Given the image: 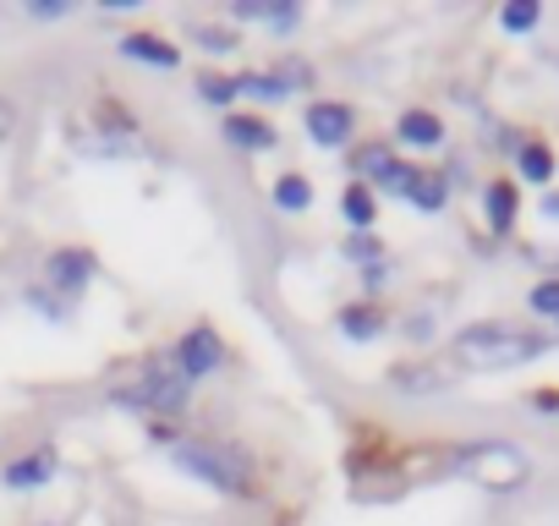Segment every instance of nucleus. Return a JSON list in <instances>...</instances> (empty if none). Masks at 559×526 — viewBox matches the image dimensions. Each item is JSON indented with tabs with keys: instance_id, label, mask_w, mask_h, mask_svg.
<instances>
[{
	"instance_id": "f257e3e1",
	"label": "nucleus",
	"mask_w": 559,
	"mask_h": 526,
	"mask_svg": "<svg viewBox=\"0 0 559 526\" xmlns=\"http://www.w3.org/2000/svg\"><path fill=\"white\" fill-rule=\"evenodd\" d=\"M170 466L187 471L192 482H203L219 499H258V466L236 439H176L170 444Z\"/></svg>"
},
{
	"instance_id": "f03ea898",
	"label": "nucleus",
	"mask_w": 559,
	"mask_h": 526,
	"mask_svg": "<svg viewBox=\"0 0 559 526\" xmlns=\"http://www.w3.org/2000/svg\"><path fill=\"white\" fill-rule=\"evenodd\" d=\"M110 406L138 411V417H148V422H176V417H187V406H192V384H181L176 368H170L165 351H159V357H143L127 379L110 384Z\"/></svg>"
},
{
	"instance_id": "7ed1b4c3",
	"label": "nucleus",
	"mask_w": 559,
	"mask_h": 526,
	"mask_svg": "<svg viewBox=\"0 0 559 526\" xmlns=\"http://www.w3.org/2000/svg\"><path fill=\"white\" fill-rule=\"evenodd\" d=\"M548 335L532 324H504V319H477L466 330H455V357L472 368H521L548 357Z\"/></svg>"
},
{
	"instance_id": "20e7f679",
	"label": "nucleus",
	"mask_w": 559,
	"mask_h": 526,
	"mask_svg": "<svg viewBox=\"0 0 559 526\" xmlns=\"http://www.w3.org/2000/svg\"><path fill=\"white\" fill-rule=\"evenodd\" d=\"M450 471L488 488V493H515L532 477V461L510 444V439H461L450 450Z\"/></svg>"
},
{
	"instance_id": "39448f33",
	"label": "nucleus",
	"mask_w": 559,
	"mask_h": 526,
	"mask_svg": "<svg viewBox=\"0 0 559 526\" xmlns=\"http://www.w3.org/2000/svg\"><path fill=\"white\" fill-rule=\"evenodd\" d=\"M225 357H230V346H225V335H219L214 324H192V330H181V335L165 346V362L176 368L181 384L214 379V373L225 368Z\"/></svg>"
},
{
	"instance_id": "423d86ee",
	"label": "nucleus",
	"mask_w": 559,
	"mask_h": 526,
	"mask_svg": "<svg viewBox=\"0 0 559 526\" xmlns=\"http://www.w3.org/2000/svg\"><path fill=\"white\" fill-rule=\"evenodd\" d=\"M94 275H99L94 247H50V252H45V263H39V286H45V291H56V297H61V302H72V308H78V297H88Z\"/></svg>"
},
{
	"instance_id": "0eeeda50",
	"label": "nucleus",
	"mask_w": 559,
	"mask_h": 526,
	"mask_svg": "<svg viewBox=\"0 0 559 526\" xmlns=\"http://www.w3.org/2000/svg\"><path fill=\"white\" fill-rule=\"evenodd\" d=\"M61 477V444H28L23 455H12L7 466H0V488L7 493H39Z\"/></svg>"
},
{
	"instance_id": "6e6552de",
	"label": "nucleus",
	"mask_w": 559,
	"mask_h": 526,
	"mask_svg": "<svg viewBox=\"0 0 559 526\" xmlns=\"http://www.w3.org/2000/svg\"><path fill=\"white\" fill-rule=\"evenodd\" d=\"M302 132H308L319 148L341 154V148H352V138H357V110H352L346 99H308V105H302Z\"/></svg>"
},
{
	"instance_id": "1a4fd4ad",
	"label": "nucleus",
	"mask_w": 559,
	"mask_h": 526,
	"mask_svg": "<svg viewBox=\"0 0 559 526\" xmlns=\"http://www.w3.org/2000/svg\"><path fill=\"white\" fill-rule=\"evenodd\" d=\"M116 50H121V61L148 67V72H176L181 56H187V50H176V39H165V34H154V28H127V34L116 39Z\"/></svg>"
},
{
	"instance_id": "9d476101",
	"label": "nucleus",
	"mask_w": 559,
	"mask_h": 526,
	"mask_svg": "<svg viewBox=\"0 0 559 526\" xmlns=\"http://www.w3.org/2000/svg\"><path fill=\"white\" fill-rule=\"evenodd\" d=\"M219 138H225L230 148H241V154H269V148H280L274 121L258 116V110H230V116H219Z\"/></svg>"
},
{
	"instance_id": "9b49d317",
	"label": "nucleus",
	"mask_w": 559,
	"mask_h": 526,
	"mask_svg": "<svg viewBox=\"0 0 559 526\" xmlns=\"http://www.w3.org/2000/svg\"><path fill=\"white\" fill-rule=\"evenodd\" d=\"M444 121H439V110H423V105H412V110H401L395 116V148H412V154H433V148H444Z\"/></svg>"
},
{
	"instance_id": "f8f14e48",
	"label": "nucleus",
	"mask_w": 559,
	"mask_h": 526,
	"mask_svg": "<svg viewBox=\"0 0 559 526\" xmlns=\"http://www.w3.org/2000/svg\"><path fill=\"white\" fill-rule=\"evenodd\" d=\"M483 219H488L493 236H510L515 219H521V181H510V176L483 181Z\"/></svg>"
},
{
	"instance_id": "ddd939ff",
	"label": "nucleus",
	"mask_w": 559,
	"mask_h": 526,
	"mask_svg": "<svg viewBox=\"0 0 559 526\" xmlns=\"http://www.w3.org/2000/svg\"><path fill=\"white\" fill-rule=\"evenodd\" d=\"M335 330H341V340H352V346H373V340L390 330V313L362 297V302H346V308L335 313Z\"/></svg>"
},
{
	"instance_id": "4468645a",
	"label": "nucleus",
	"mask_w": 559,
	"mask_h": 526,
	"mask_svg": "<svg viewBox=\"0 0 559 526\" xmlns=\"http://www.w3.org/2000/svg\"><path fill=\"white\" fill-rule=\"evenodd\" d=\"M401 148L390 143V138H362V143H352L346 148V165H352V181H362V187H373L379 176H384V165L395 159Z\"/></svg>"
},
{
	"instance_id": "2eb2a0df",
	"label": "nucleus",
	"mask_w": 559,
	"mask_h": 526,
	"mask_svg": "<svg viewBox=\"0 0 559 526\" xmlns=\"http://www.w3.org/2000/svg\"><path fill=\"white\" fill-rule=\"evenodd\" d=\"M515 176L526 181V187H554V176H559V154L543 143V138H526L521 148H515Z\"/></svg>"
},
{
	"instance_id": "dca6fc26",
	"label": "nucleus",
	"mask_w": 559,
	"mask_h": 526,
	"mask_svg": "<svg viewBox=\"0 0 559 526\" xmlns=\"http://www.w3.org/2000/svg\"><path fill=\"white\" fill-rule=\"evenodd\" d=\"M390 384L401 390V395H439V390H450L455 384V373H444V368H433V362H401V368H390Z\"/></svg>"
},
{
	"instance_id": "f3484780",
	"label": "nucleus",
	"mask_w": 559,
	"mask_h": 526,
	"mask_svg": "<svg viewBox=\"0 0 559 526\" xmlns=\"http://www.w3.org/2000/svg\"><path fill=\"white\" fill-rule=\"evenodd\" d=\"M450 192H455V181H450L444 170H417L406 203H412L417 214H444V208H450Z\"/></svg>"
},
{
	"instance_id": "a211bd4d",
	"label": "nucleus",
	"mask_w": 559,
	"mask_h": 526,
	"mask_svg": "<svg viewBox=\"0 0 559 526\" xmlns=\"http://www.w3.org/2000/svg\"><path fill=\"white\" fill-rule=\"evenodd\" d=\"M341 219L352 225V236H357V230H373V225H379V192L362 187V181H346V187H341Z\"/></svg>"
},
{
	"instance_id": "6ab92c4d",
	"label": "nucleus",
	"mask_w": 559,
	"mask_h": 526,
	"mask_svg": "<svg viewBox=\"0 0 559 526\" xmlns=\"http://www.w3.org/2000/svg\"><path fill=\"white\" fill-rule=\"evenodd\" d=\"M269 203H274L280 214H308V208H313V181H308L302 170L274 176V181H269Z\"/></svg>"
},
{
	"instance_id": "aec40b11",
	"label": "nucleus",
	"mask_w": 559,
	"mask_h": 526,
	"mask_svg": "<svg viewBox=\"0 0 559 526\" xmlns=\"http://www.w3.org/2000/svg\"><path fill=\"white\" fill-rule=\"evenodd\" d=\"M236 99H252V105H286V83L274 72H236Z\"/></svg>"
},
{
	"instance_id": "412c9836",
	"label": "nucleus",
	"mask_w": 559,
	"mask_h": 526,
	"mask_svg": "<svg viewBox=\"0 0 559 526\" xmlns=\"http://www.w3.org/2000/svg\"><path fill=\"white\" fill-rule=\"evenodd\" d=\"M192 45H198L203 56H214V61H219V56L241 50V34H236L230 23H198V28H192Z\"/></svg>"
},
{
	"instance_id": "4be33fe9",
	"label": "nucleus",
	"mask_w": 559,
	"mask_h": 526,
	"mask_svg": "<svg viewBox=\"0 0 559 526\" xmlns=\"http://www.w3.org/2000/svg\"><path fill=\"white\" fill-rule=\"evenodd\" d=\"M543 23V0H504L499 7V28L504 34H532Z\"/></svg>"
},
{
	"instance_id": "5701e85b",
	"label": "nucleus",
	"mask_w": 559,
	"mask_h": 526,
	"mask_svg": "<svg viewBox=\"0 0 559 526\" xmlns=\"http://www.w3.org/2000/svg\"><path fill=\"white\" fill-rule=\"evenodd\" d=\"M280 83H286V94H308L313 83H319V72H313V61H302V56H280L274 67H269Z\"/></svg>"
},
{
	"instance_id": "b1692460",
	"label": "nucleus",
	"mask_w": 559,
	"mask_h": 526,
	"mask_svg": "<svg viewBox=\"0 0 559 526\" xmlns=\"http://www.w3.org/2000/svg\"><path fill=\"white\" fill-rule=\"evenodd\" d=\"M198 99H203L209 110H225V116H230V105H236V77H225V72H198Z\"/></svg>"
},
{
	"instance_id": "393cba45",
	"label": "nucleus",
	"mask_w": 559,
	"mask_h": 526,
	"mask_svg": "<svg viewBox=\"0 0 559 526\" xmlns=\"http://www.w3.org/2000/svg\"><path fill=\"white\" fill-rule=\"evenodd\" d=\"M341 252L352 258V270H368V263H384V241H379V230H346V241H341Z\"/></svg>"
},
{
	"instance_id": "a878e982",
	"label": "nucleus",
	"mask_w": 559,
	"mask_h": 526,
	"mask_svg": "<svg viewBox=\"0 0 559 526\" xmlns=\"http://www.w3.org/2000/svg\"><path fill=\"white\" fill-rule=\"evenodd\" d=\"M412 181H417V165H412L406 154H395V159L384 165V176L373 181V192H390V198H406V192H412Z\"/></svg>"
},
{
	"instance_id": "bb28decb",
	"label": "nucleus",
	"mask_w": 559,
	"mask_h": 526,
	"mask_svg": "<svg viewBox=\"0 0 559 526\" xmlns=\"http://www.w3.org/2000/svg\"><path fill=\"white\" fill-rule=\"evenodd\" d=\"M23 302H28V313H39V319H50V324H67V319H72V302H61V297L45 291V286H28Z\"/></svg>"
},
{
	"instance_id": "cd10ccee",
	"label": "nucleus",
	"mask_w": 559,
	"mask_h": 526,
	"mask_svg": "<svg viewBox=\"0 0 559 526\" xmlns=\"http://www.w3.org/2000/svg\"><path fill=\"white\" fill-rule=\"evenodd\" d=\"M526 308H532L537 319H548V324H559V275H548V280H537V286L526 291Z\"/></svg>"
},
{
	"instance_id": "c85d7f7f",
	"label": "nucleus",
	"mask_w": 559,
	"mask_h": 526,
	"mask_svg": "<svg viewBox=\"0 0 559 526\" xmlns=\"http://www.w3.org/2000/svg\"><path fill=\"white\" fill-rule=\"evenodd\" d=\"M302 0H269V17H263V28L269 34H292V28H302Z\"/></svg>"
},
{
	"instance_id": "c756f323",
	"label": "nucleus",
	"mask_w": 559,
	"mask_h": 526,
	"mask_svg": "<svg viewBox=\"0 0 559 526\" xmlns=\"http://www.w3.org/2000/svg\"><path fill=\"white\" fill-rule=\"evenodd\" d=\"M34 23H61V17H72V0H28L23 7Z\"/></svg>"
},
{
	"instance_id": "7c9ffc66",
	"label": "nucleus",
	"mask_w": 559,
	"mask_h": 526,
	"mask_svg": "<svg viewBox=\"0 0 559 526\" xmlns=\"http://www.w3.org/2000/svg\"><path fill=\"white\" fill-rule=\"evenodd\" d=\"M357 275H362V291H368V302H373V297L390 286V258H384V263H368V270H357Z\"/></svg>"
},
{
	"instance_id": "2f4dec72",
	"label": "nucleus",
	"mask_w": 559,
	"mask_h": 526,
	"mask_svg": "<svg viewBox=\"0 0 559 526\" xmlns=\"http://www.w3.org/2000/svg\"><path fill=\"white\" fill-rule=\"evenodd\" d=\"M526 406H532L537 417H559V390H532Z\"/></svg>"
},
{
	"instance_id": "473e14b6",
	"label": "nucleus",
	"mask_w": 559,
	"mask_h": 526,
	"mask_svg": "<svg viewBox=\"0 0 559 526\" xmlns=\"http://www.w3.org/2000/svg\"><path fill=\"white\" fill-rule=\"evenodd\" d=\"M99 12H110V17H127V12H138V0H99Z\"/></svg>"
},
{
	"instance_id": "72a5a7b5",
	"label": "nucleus",
	"mask_w": 559,
	"mask_h": 526,
	"mask_svg": "<svg viewBox=\"0 0 559 526\" xmlns=\"http://www.w3.org/2000/svg\"><path fill=\"white\" fill-rule=\"evenodd\" d=\"M12 127H17V110H12V99H0V138H12Z\"/></svg>"
},
{
	"instance_id": "f704fd0d",
	"label": "nucleus",
	"mask_w": 559,
	"mask_h": 526,
	"mask_svg": "<svg viewBox=\"0 0 559 526\" xmlns=\"http://www.w3.org/2000/svg\"><path fill=\"white\" fill-rule=\"evenodd\" d=\"M543 219H559V187L543 192Z\"/></svg>"
}]
</instances>
